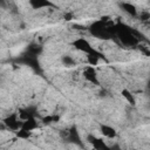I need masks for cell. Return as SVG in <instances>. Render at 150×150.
Masks as SVG:
<instances>
[{
	"label": "cell",
	"instance_id": "6da1fadb",
	"mask_svg": "<svg viewBox=\"0 0 150 150\" xmlns=\"http://www.w3.org/2000/svg\"><path fill=\"white\" fill-rule=\"evenodd\" d=\"M89 33L97 39H102V40L112 39L115 35V23L110 19L104 16L93 22L89 26Z\"/></svg>",
	"mask_w": 150,
	"mask_h": 150
},
{
	"label": "cell",
	"instance_id": "7a4b0ae2",
	"mask_svg": "<svg viewBox=\"0 0 150 150\" xmlns=\"http://www.w3.org/2000/svg\"><path fill=\"white\" fill-rule=\"evenodd\" d=\"M114 38H117L120 43L128 46V47H135L139 43V39L142 35L135 29H131V27L123 25V23H117L115 25V35Z\"/></svg>",
	"mask_w": 150,
	"mask_h": 150
},
{
	"label": "cell",
	"instance_id": "3957f363",
	"mask_svg": "<svg viewBox=\"0 0 150 150\" xmlns=\"http://www.w3.org/2000/svg\"><path fill=\"white\" fill-rule=\"evenodd\" d=\"M2 124L6 125V128H8L9 130L16 131V130H19V129L21 128V125H22V120L19 117V114L13 112V114H11V115H8L7 117L4 118Z\"/></svg>",
	"mask_w": 150,
	"mask_h": 150
},
{
	"label": "cell",
	"instance_id": "277c9868",
	"mask_svg": "<svg viewBox=\"0 0 150 150\" xmlns=\"http://www.w3.org/2000/svg\"><path fill=\"white\" fill-rule=\"evenodd\" d=\"M73 46L77 49V50H80V52H82V53H84V54H94V53H96L97 50L89 43V41L88 40H86V39H83V38H79V39H76L74 42H73Z\"/></svg>",
	"mask_w": 150,
	"mask_h": 150
},
{
	"label": "cell",
	"instance_id": "5b68a950",
	"mask_svg": "<svg viewBox=\"0 0 150 150\" xmlns=\"http://www.w3.org/2000/svg\"><path fill=\"white\" fill-rule=\"evenodd\" d=\"M16 61L19 63H23L26 66H29L30 68L35 69V70H39L40 69V64H39V61H38V56H33V55H29L28 53H25L22 54L19 59H16Z\"/></svg>",
	"mask_w": 150,
	"mask_h": 150
},
{
	"label": "cell",
	"instance_id": "8992f818",
	"mask_svg": "<svg viewBox=\"0 0 150 150\" xmlns=\"http://www.w3.org/2000/svg\"><path fill=\"white\" fill-rule=\"evenodd\" d=\"M82 75H83V77H84L88 82H90V83H93V84H98V83H100V82H98V79H97V71H96V69H95L93 66L86 67V68L83 69Z\"/></svg>",
	"mask_w": 150,
	"mask_h": 150
},
{
	"label": "cell",
	"instance_id": "52a82bcc",
	"mask_svg": "<svg viewBox=\"0 0 150 150\" xmlns=\"http://www.w3.org/2000/svg\"><path fill=\"white\" fill-rule=\"evenodd\" d=\"M87 142L94 148V149H97V150H102V149H108V145L104 143V141L100 137H96L94 135H88L87 136Z\"/></svg>",
	"mask_w": 150,
	"mask_h": 150
},
{
	"label": "cell",
	"instance_id": "ba28073f",
	"mask_svg": "<svg viewBox=\"0 0 150 150\" xmlns=\"http://www.w3.org/2000/svg\"><path fill=\"white\" fill-rule=\"evenodd\" d=\"M66 139H68L71 143H75V144L81 145V137H80V134L77 131L76 125H71L68 129V135H67V138Z\"/></svg>",
	"mask_w": 150,
	"mask_h": 150
},
{
	"label": "cell",
	"instance_id": "9c48e42d",
	"mask_svg": "<svg viewBox=\"0 0 150 150\" xmlns=\"http://www.w3.org/2000/svg\"><path fill=\"white\" fill-rule=\"evenodd\" d=\"M30 7L33 9H41V8H49L54 7V4L50 0H28Z\"/></svg>",
	"mask_w": 150,
	"mask_h": 150
},
{
	"label": "cell",
	"instance_id": "30bf717a",
	"mask_svg": "<svg viewBox=\"0 0 150 150\" xmlns=\"http://www.w3.org/2000/svg\"><path fill=\"white\" fill-rule=\"evenodd\" d=\"M21 128L25 129V130H27V131H33V130L38 129V128H39V123H38V121H36L35 116H30V117L23 120Z\"/></svg>",
	"mask_w": 150,
	"mask_h": 150
},
{
	"label": "cell",
	"instance_id": "8fae6325",
	"mask_svg": "<svg viewBox=\"0 0 150 150\" xmlns=\"http://www.w3.org/2000/svg\"><path fill=\"white\" fill-rule=\"evenodd\" d=\"M100 131L107 138H115L116 137V130L112 127L108 125V124H101L100 125Z\"/></svg>",
	"mask_w": 150,
	"mask_h": 150
},
{
	"label": "cell",
	"instance_id": "7c38bea8",
	"mask_svg": "<svg viewBox=\"0 0 150 150\" xmlns=\"http://www.w3.org/2000/svg\"><path fill=\"white\" fill-rule=\"evenodd\" d=\"M101 59H104V55L98 50L96 53H94V54H88L87 55V61H88V63L90 66H96Z\"/></svg>",
	"mask_w": 150,
	"mask_h": 150
},
{
	"label": "cell",
	"instance_id": "4fadbf2b",
	"mask_svg": "<svg viewBox=\"0 0 150 150\" xmlns=\"http://www.w3.org/2000/svg\"><path fill=\"white\" fill-rule=\"evenodd\" d=\"M26 53H28L29 55H33V56H39L42 53V46L39 43H30L27 47Z\"/></svg>",
	"mask_w": 150,
	"mask_h": 150
},
{
	"label": "cell",
	"instance_id": "5bb4252c",
	"mask_svg": "<svg viewBox=\"0 0 150 150\" xmlns=\"http://www.w3.org/2000/svg\"><path fill=\"white\" fill-rule=\"evenodd\" d=\"M121 7H122V9H123L127 14H129L130 16H137V9H136L135 5H132V4H130V2H122V4H121Z\"/></svg>",
	"mask_w": 150,
	"mask_h": 150
},
{
	"label": "cell",
	"instance_id": "9a60e30c",
	"mask_svg": "<svg viewBox=\"0 0 150 150\" xmlns=\"http://www.w3.org/2000/svg\"><path fill=\"white\" fill-rule=\"evenodd\" d=\"M19 117L23 121L30 116H35V109L29 107V108H22V109H19Z\"/></svg>",
	"mask_w": 150,
	"mask_h": 150
},
{
	"label": "cell",
	"instance_id": "2e32d148",
	"mask_svg": "<svg viewBox=\"0 0 150 150\" xmlns=\"http://www.w3.org/2000/svg\"><path fill=\"white\" fill-rule=\"evenodd\" d=\"M121 94H122V96H123V97H124V98H125V100H127L131 105H135V104H136V100H135L134 95H132L128 89H123Z\"/></svg>",
	"mask_w": 150,
	"mask_h": 150
},
{
	"label": "cell",
	"instance_id": "e0dca14e",
	"mask_svg": "<svg viewBox=\"0 0 150 150\" xmlns=\"http://www.w3.org/2000/svg\"><path fill=\"white\" fill-rule=\"evenodd\" d=\"M15 134H16V137H18V138H21V139H28V138L30 137V135H32V131H27V130L20 128L19 130L15 131Z\"/></svg>",
	"mask_w": 150,
	"mask_h": 150
},
{
	"label": "cell",
	"instance_id": "ac0fdd59",
	"mask_svg": "<svg viewBox=\"0 0 150 150\" xmlns=\"http://www.w3.org/2000/svg\"><path fill=\"white\" fill-rule=\"evenodd\" d=\"M62 63L66 67H73V66H75V60L69 55H64V56H62Z\"/></svg>",
	"mask_w": 150,
	"mask_h": 150
},
{
	"label": "cell",
	"instance_id": "d6986e66",
	"mask_svg": "<svg viewBox=\"0 0 150 150\" xmlns=\"http://www.w3.org/2000/svg\"><path fill=\"white\" fill-rule=\"evenodd\" d=\"M59 121V116L57 115H47L42 118V122L46 123V124H49V123H54V122H57Z\"/></svg>",
	"mask_w": 150,
	"mask_h": 150
},
{
	"label": "cell",
	"instance_id": "ffe728a7",
	"mask_svg": "<svg viewBox=\"0 0 150 150\" xmlns=\"http://www.w3.org/2000/svg\"><path fill=\"white\" fill-rule=\"evenodd\" d=\"M138 16H139L141 21H149L150 20V13L149 12H142Z\"/></svg>",
	"mask_w": 150,
	"mask_h": 150
},
{
	"label": "cell",
	"instance_id": "44dd1931",
	"mask_svg": "<svg viewBox=\"0 0 150 150\" xmlns=\"http://www.w3.org/2000/svg\"><path fill=\"white\" fill-rule=\"evenodd\" d=\"M64 19L66 20H71V14H68V13L64 14Z\"/></svg>",
	"mask_w": 150,
	"mask_h": 150
},
{
	"label": "cell",
	"instance_id": "7402d4cb",
	"mask_svg": "<svg viewBox=\"0 0 150 150\" xmlns=\"http://www.w3.org/2000/svg\"><path fill=\"white\" fill-rule=\"evenodd\" d=\"M146 54H148V55H149V56H150V50H149V52H148V53H146Z\"/></svg>",
	"mask_w": 150,
	"mask_h": 150
},
{
	"label": "cell",
	"instance_id": "603a6c76",
	"mask_svg": "<svg viewBox=\"0 0 150 150\" xmlns=\"http://www.w3.org/2000/svg\"><path fill=\"white\" fill-rule=\"evenodd\" d=\"M148 87H149V90H150V83H149V86H148Z\"/></svg>",
	"mask_w": 150,
	"mask_h": 150
},
{
	"label": "cell",
	"instance_id": "cb8c5ba5",
	"mask_svg": "<svg viewBox=\"0 0 150 150\" xmlns=\"http://www.w3.org/2000/svg\"><path fill=\"white\" fill-rule=\"evenodd\" d=\"M149 22H150V20H149Z\"/></svg>",
	"mask_w": 150,
	"mask_h": 150
}]
</instances>
